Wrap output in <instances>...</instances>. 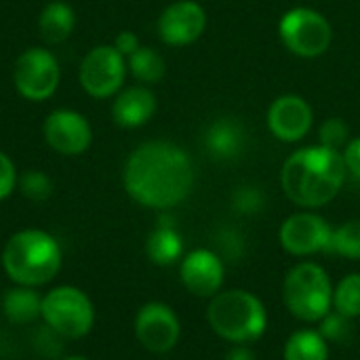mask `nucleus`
<instances>
[{
    "instance_id": "obj_1",
    "label": "nucleus",
    "mask_w": 360,
    "mask_h": 360,
    "mask_svg": "<svg viewBox=\"0 0 360 360\" xmlns=\"http://www.w3.org/2000/svg\"><path fill=\"white\" fill-rule=\"evenodd\" d=\"M127 194L141 207L169 211L194 188V165L171 141H146L127 158L122 173Z\"/></svg>"
},
{
    "instance_id": "obj_2",
    "label": "nucleus",
    "mask_w": 360,
    "mask_h": 360,
    "mask_svg": "<svg viewBox=\"0 0 360 360\" xmlns=\"http://www.w3.org/2000/svg\"><path fill=\"white\" fill-rule=\"evenodd\" d=\"M346 175L344 154L319 143L302 148L285 160L281 186L291 202L312 211L329 205L340 194Z\"/></svg>"
},
{
    "instance_id": "obj_3",
    "label": "nucleus",
    "mask_w": 360,
    "mask_h": 360,
    "mask_svg": "<svg viewBox=\"0 0 360 360\" xmlns=\"http://www.w3.org/2000/svg\"><path fill=\"white\" fill-rule=\"evenodd\" d=\"M63 264V251L57 238L44 230L27 228L15 232L2 251L6 276L21 287H42L51 283Z\"/></svg>"
},
{
    "instance_id": "obj_4",
    "label": "nucleus",
    "mask_w": 360,
    "mask_h": 360,
    "mask_svg": "<svg viewBox=\"0 0 360 360\" xmlns=\"http://www.w3.org/2000/svg\"><path fill=\"white\" fill-rule=\"evenodd\" d=\"M207 323L211 331L234 344H255L268 331V310L266 304L247 289H221L209 300Z\"/></svg>"
},
{
    "instance_id": "obj_5",
    "label": "nucleus",
    "mask_w": 360,
    "mask_h": 360,
    "mask_svg": "<svg viewBox=\"0 0 360 360\" xmlns=\"http://www.w3.org/2000/svg\"><path fill=\"white\" fill-rule=\"evenodd\" d=\"M283 302L291 316L316 325L333 310V281L316 262L293 264L283 278Z\"/></svg>"
},
{
    "instance_id": "obj_6",
    "label": "nucleus",
    "mask_w": 360,
    "mask_h": 360,
    "mask_svg": "<svg viewBox=\"0 0 360 360\" xmlns=\"http://www.w3.org/2000/svg\"><path fill=\"white\" fill-rule=\"evenodd\" d=\"M40 319L55 335L65 340H80L89 335L95 325V308L82 289L63 285L42 295Z\"/></svg>"
},
{
    "instance_id": "obj_7",
    "label": "nucleus",
    "mask_w": 360,
    "mask_h": 360,
    "mask_svg": "<svg viewBox=\"0 0 360 360\" xmlns=\"http://www.w3.org/2000/svg\"><path fill=\"white\" fill-rule=\"evenodd\" d=\"M283 44L297 57L314 59L329 51L333 40V27L329 19L308 6H295L287 11L278 23Z\"/></svg>"
},
{
    "instance_id": "obj_8",
    "label": "nucleus",
    "mask_w": 360,
    "mask_h": 360,
    "mask_svg": "<svg viewBox=\"0 0 360 360\" xmlns=\"http://www.w3.org/2000/svg\"><path fill=\"white\" fill-rule=\"evenodd\" d=\"M59 78H61V70L57 57L42 46L25 49L15 61L13 82L23 99L30 101L49 99L57 91Z\"/></svg>"
},
{
    "instance_id": "obj_9",
    "label": "nucleus",
    "mask_w": 360,
    "mask_h": 360,
    "mask_svg": "<svg viewBox=\"0 0 360 360\" xmlns=\"http://www.w3.org/2000/svg\"><path fill=\"white\" fill-rule=\"evenodd\" d=\"M127 72V57H122L114 44H101L84 55L78 80L91 97L108 99L120 93Z\"/></svg>"
},
{
    "instance_id": "obj_10",
    "label": "nucleus",
    "mask_w": 360,
    "mask_h": 360,
    "mask_svg": "<svg viewBox=\"0 0 360 360\" xmlns=\"http://www.w3.org/2000/svg\"><path fill=\"white\" fill-rule=\"evenodd\" d=\"M333 226L314 211H300L289 215L278 230L281 247L293 257H312L329 251Z\"/></svg>"
},
{
    "instance_id": "obj_11",
    "label": "nucleus",
    "mask_w": 360,
    "mask_h": 360,
    "mask_svg": "<svg viewBox=\"0 0 360 360\" xmlns=\"http://www.w3.org/2000/svg\"><path fill=\"white\" fill-rule=\"evenodd\" d=\"M133 331L137 342L154 354L171 352L181 338V323L177 312L162 302H148L143 304L133 323Z\"/></svg>"
},
{
    "instance_id": "obj_12",
    "label": "nucleus",
    "mask_w": 360,
    "mask_h": 360,
    "mask_svg": "<svg viewBox=\"0 0 360 360\" xmlns=\"http://www.w3.org/2000/svg\"><path fill=\"white\" fill-rule=\"evenodd\" d=\"M226 262L215 249H194L186 253L179 262V278L188 293L200 300H211L224 289L226 283Z\"/></svg>"
},
{
    "instance_id": "obj_13",
    "label": "nucleus",
    "mask_w": 360,
    "mask_h": 360,
    "mask_svg": "<svg viewBox=\"0 0 360 360\" xmlns=\"http://www.w3.org/2000/svg\"><path fill=\"white\" fill-rule=\"evenodd\" d=\"M42 135L49 148L61 156H78L89 150L93 131L89 120L76 110H53L42 124Z\"/></svg>"
},
{
    "instance_id": "obj_14",
    "label": "nucleus",
    "mask_w": 360,
    "mask_h": 360,
    "mask_svg": "<svg viewBox=\"0 0 360 360\" xmlns=\"http://www.w3.org/2000/svg\"><path fill=\"white\" fill-rule=\"evenodd\" d=\"M207 27V11L196 0H175L158 17V36L169 46L196 42Z\"/></svg>"
},
{
    "instance_id": "obj_15",
    "label": "nucleus",
    "mask_w": 360,
    "mask_h": 360,
    "mask_svg": "<svg viewBox=\"0 0 360 360\" xmlns=\"http://www.w3.org/2000/svg\"><path fill=\"white\" fill-rule=\"evenodd\" d=\"M312 120L314 112L310 103L300 95H283L274 99L268 110V129L276 139L285 143L304 139L312 129Z\"/></svg>"
},
{
    "instance_id": "obj_16",
    "label": "nucleus",
    "mask_w": 360,
    "mask_h": 360,
    "mask_svg": "<svg viewBox=\"0 0 360 360\" xmlns=\"http://www.w3.org/2000/svg\"><path fill=\"white\" fill-rule=\"evenodd\" d=\"M156 114V95L148 86H129L112 103V118L124 129H137Z\"/></svg>"
},
{
    "instance_id": "obj_17",
    "label": "nucleus",
    "mask_w": 360,
    "mask_h": 360,
    "mask_svg": "<svg viewBox=\"0 0 360 360\" xmlns=\"http://www.w3.org/2000/svg\"><path fill=\"white\" fill-rule=\"evenodd\" d=\"M205 148L217 160H234L247 148V129L232 116L217 118L205 133Z\"/></svg>"
},
{
    "instance_id": "obj_18",
    "label": "nucleus",
    "mask_w": 360,
    "mask_h": 360,
    "mask_svg": "<svg viewBox=\"0 0 360 360\" xmlns=\"http://www.w3.org/2000/svg\"><path fill=\"white\" fill-rule=\"evenodd\" d=\"M146 255L154 266H160V268L179 264L184 257V238L175 226V219L167 215V211H162L156 228L148 234Z\"/></svg>"
},
{
    "instance_id": "obj_19",
    "label": "nucleus",
    "mask_w": 360,
    "mask_h": 360,
    "mask_svg": "<svg viewBox=\"0 0 360 360\" xmlns=\"http://www.w3.org/2000/svg\"><path fill=\"white\" fill-rule=\"evenodd\" d=\"M2 312L13 325H30L42 316V295L34 287L15 285L2 297Z\"/></svg>"
},
{
    "instance_id": "obj_20",
    "label": "nucleus",
    "mask_w": 360,
    "mask_h": 360,
    "mask_svg": "<svg viewBox=\"0 0 360 360\" xmlns=\"http://www.w3.org/2000/svg\"><path fill=\"white\" fill-rule=\"evenodd\" d=\"M76 25V13L70 4L61 0L49 2L38 19V30L49 44H59L68 40Z\"/></svg>"
},
{
    "instance_id": "obj_21",
    "label": "nucleus",
    "mask_w": 360,
    "mask_h": 360,
    "mask_svg": "<svg viewBox=\"0 0 360 360\" xmlns=\"http://www.w3.org/2000/svg\"><path fill=\"white\" fill-rule=\"evenodd\" d=\"M329 346L319 329H297L283 346V360H329Z\"/></svg>"
},
{
    "instance_id": "obj_22",
    "label": "nucleus",
    "mask_w": 360,
    "mask_h": 360,
    "mask_svg": "<svg viewBox=\"0 0 360 360\" xmlns=\"http://www.w3.org/2000/svg\"><path fill=\"white\" fill-rule=\"evenodd\" d=\"M127 70L143 84H154L162 80L167 72V63L162 55L150 46H139L133 55L127 57Z\"/></svg>"
},
{
    "instance_id": "obj_23",
    "label": "nucleus",
    "mask_w": 360,
    "mask_h": 360,
    "mask_svg": "<svg viewBox=\"0 0 360 360\" xmlns=\"http://www.w3.org/2000/svg\"><path fill=\"white\" fill-rule=\"evenodd\" d=\"M333 310L352 321L360 319V272H350L333 285Z\"/></svg>"
},
{
    "instance_id": "obj_24",
    "label": "nucleus",
    "mask_w": 360,
    "mask_h": 360,
    "mask_svg": "<svg viewBox=\"0 0 360 360\" xmlns=\"http://www.w3.org/2000/svg\"><path fill=\"white\" fill-rule=\"evenodd\" d=\"M327 253L354 262L360 259V219H350L333 228Z\"/></svg>"
},
{
    "instance_id": "obj_25",
    "label": "nucleus",
    "mask_w": 360,
    "mask_h": 360,
    "mask_svg": "<svg viewBox=\"0 0 360 360\" xmlns=\"http://www.w3.org/2000/svg\"><path fill=\"white\" fill-rule=\"evenodd\" d=\"M316 329L329 344H348L354 333V321L331 310L316 323Z\"/></svg>"
},
{
    "instance_id": "obj_26",
    "label": "nucleus",
    "mask_w": 360,
    "mask_h": 360,
    "mask_svg": "<svg viewBox=\"0 0 360 360\" xmlns=\"http://www.w3.org/2000/svg\"><path fill=\"white\" fill-rule=\"evenodd\" d=\"M215 251L219 253V257L226 262V264H236L243 255H245V249H247V243H245V236L228 226V228H221L215 236Z\"/></svg>"
},
{
    "instance_id": "obj_27",
    "label": "nucleus",
    "mask_w": 360,
    "mask_h": 360,
    "mask_svg": "<svg viewBox=\"0 0 360 360\" xmlns=\"http://www.w3.org/2000/svg\"><path fill=\"white\" fill-rule=\"evenodd\" d=\"M232 209L240 215H257L266 209V192L257 186H240L232 194Z\"/></svg>"
},
{
    "instance_id": "obj_28",
    "label": "nucleus",
    "mask_w": 360,
    "mask_h": 360,
    "mask_svg": "<svg viewBox=\"0 0 360 360\" xmlns=\"http://www.w3.org/2000/svg\"><path fill=\"white\" fill-rule=\"evenodd\" d=\"M17 186L23 192V196L30 198V200H34V202H42V200H46L53 194V181L42 171H27L19 179Z\"/></svg>"
},
{
    "instance_id": "obj_29",
    "label": "nucleus",
    "mask_w": 360,
    "mask_h": 360,
    "mask_svg": "<svg viewBox=\"0 0 360 360\" xmlns=\"http://www.w3.org/2000/svg\"><path fill=\"white\" fill-rule=\"evenodd\" d=\"M348 141H350V129L342 118H329L321 124V131H319V143L321 146L344 152Z\"/></svg>"
},
{
    "instance_id": "obj_30",
    "label": "nucleus",
    "mask_w": 360,
    "mask_h": 360,
    "mask_svg": "<svg viewBox=\"0 0 360 360\" xmlns=\"http://www.w3.org/2000/svg\"><path fill=\"white\" fill-rule=\"evenodd\" d=\"M17 184H19L17 169H15L13 160L0 150V202L6 200L15 192Z\"/></svg>"
},
{
    "instance_id": "obj_31",
    "label": "nucleus",
    "mask_w": 360,
    "mask_h": 360,
    "mask_svg": "<svg viewBox=\"0 0 360 360\" xmlns=\"http://www.w3.org/2000/svg\"><path fill=\"white\" fill-rule=\"evenodd\" d=\"M342 154H344V162H346L348 173L360 181V137L350 139Z\"/></svg>"
},
{
    "instance_id": "obj_32",
    "label": "nucleus",
    "mask_w": 360,
    "mask_h": 360,
    "mask_svg": "<svg viewBox=\"0 0 360 360\" xmlns=\"http://www.w3.org/2000/svg\"><path fill=\"white\" fill-rule=\"evenodd\" d=\"M139 46H141V44H139V38H137L133 32H120V34L116 36V40H114V49H116L122 57L133 55Z\"/></svg>"
},
{
    "instance_id": "obj_33",
    "label": "nucleus",
    "mask_w": 360,
    "mask_h": 360,
    "mask_svg": "<svg viewBox=\"0 0 360 360\" xmlns=\"http://www.w3.org/2000/svg\"><path fill=\"white\" fill-rule=\"evenodd\" d=\"M224 360H257V356H255V352H253V348L249 344H234V346L228 348Z\"/></svg>"
},
{
    "instance_id": "obj_34",
    "label": "nucleus",
    "mask_w": 360,
    "mask_h": 360,
    "mask_svg": "<svg viewBox=\"0 0 360 360\" xmlns=\"http://www.w3.org/2000/svg\"><path fill=\"white\" fill-rule=\"evenodd\" d=\"M65 360H89V359H84V356H70V359H65Z\"/></svg>"
}]
</instances>
